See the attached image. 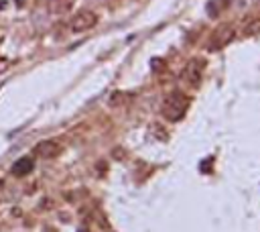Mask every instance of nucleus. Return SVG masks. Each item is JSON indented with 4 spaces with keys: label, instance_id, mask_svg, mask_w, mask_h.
<instances>
[{
    "label": "nucleus",
    "instance_id": "nucleus-1",
    "mask_svg": "<svg viewBox=\"0 0 260 232\" xmlns=\"http://www.w3.org/2000/svg\"><path fill=\"white\" fill-rule=\"evenodd\" d=\"M187 108H189V98L185 94H181V92L169 94L165 98V102H162V114H165L167 120H173V122L183 118Z\"/></svg>",
    "mask_w": 260,
    "mask_h": 232
},
{
    "label": "nucleus",
    "instance_id": "nucleus-2",
    "mask_svg": "<svg viewBox=\"0 0 260 232\" xmlns=\"http://www.w3.org/2000/svg\"><path fill=\"white\" fill-rule=\"evenodd\" d=\"M95 22H98V14L95 12H91V10H79L77 14H73L69 26H71L73 33H83V31L93 28Z\"/></svg>",
    "mask_w": 260,
    "mask_h": 232
},
{
    "label": "nucleus",
    "instance_id": "nucleus-3",
    "mask_svg": "<svg viewBox=\"0 0 260 232\" xmlns=\"http://www.w3.org/2000/svg\"><path fill=\"white\" fill-rule=\"evenodd\" d=\"M232 39H234V28H232V26H219V28L211 35V39H209V49H221V47H225Z\"/></svg>",
    "mask_w": 260,
    "mask_h": 232
},
{
    "label": "nucleus",
    "instance_id": "nucleus-4",
    "mask_svg": "<svg viewBox=\"0 0 260 232\" xmlns=\"http://www.w3.org/2000/svg\"><path fill=\"white\" fill-rule=\"evenodd\" d=\"M57 153H59V144L53 142V140H43V142H39V144L35 147V155H39V157H43V159H51V157H55Z\"/></svg>",
    "mask_w": 260,
    "mask_h": 232
},
{
    "label": "nucleus",
    "instance_id": "nucleus-5",
    "mask_svg": "<svg viewBox=\"0 0 260 232\" xmlns=\"http://www.w3.org/2000/svg\"><path fill=\"white\" fill-rule=\"evenodd\" d=\"M32 167H35V163H32V159H28V157H22V159H18V161H14V165H12V175H16V177H24L26 173H30L32 171Z\"/></svg>",
    "mask_w": 260,
    "mask_h": 232
},
{
    "label": "nucleus",
    "instance_id": "nucleus-6",
    "mask_svg": "<svg viewBox=\"0 0 260 232\" xmlns=\"http://www.w3.org/2000/svg\"><path fill=\"white\" fill-rule=\"evenodd\" d=\"M258 31H260V20H258V18H254V20H250V22L246 24V33L252 35V33H258Z\"/></svg>",
    "mask_w": 260,
    "mask_h": 232
}]
</instances>
